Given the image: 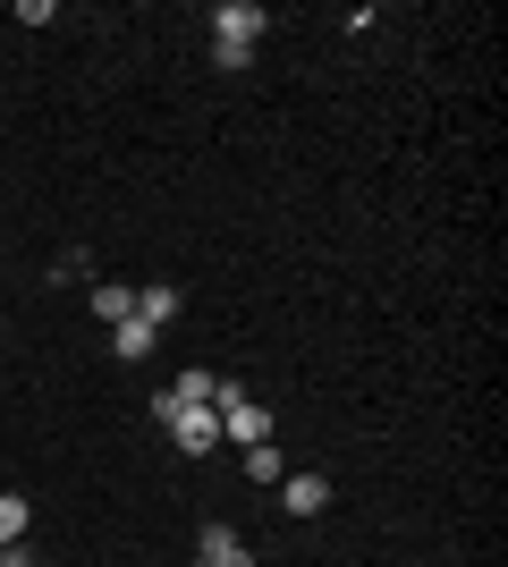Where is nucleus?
I'll return each instance as SVG.
<instances>
[{
  "instance_id": "obj_10",
  "label": "nucleus",
  "mask_w": 508,
  "mask_h": 567,
  "mask_svg": "<svg viewBox=\"0 0 508 567\" xmlns=\"http://www.w3.org/2000/svg\"><path fill=\"white\" fill-rule=\"evenodd\" d=\"M111 348L136 364V355H153V331H145V322H120V331H111Z\"/></svg>"
},
{
  "instance_id": "obj_3",
  "label": "nucleus",
  "mask_w": 508,
  "mask_h": 567,
  "mask_svg": "<svg viewBox=\"0 0 508 567\" xmlns=\"http://www.w3.org/2000/svg\"><path fill=\"white\" fill-rule=\"evenodd\" d=\"M280 508H289V517H322V508H331V483H322V474H280Z\"/></svg>"
},
{
  "instance_id": "obj_12",
  "label": "nucleus",
  "mask_w": 508,
  "mask_h": 567,
  "mask_svg": "<svg viewBox=\"0 0 508 567\" xmlns=\"http://www.w3.org/2000/svg\"><path fill=\"white\" fill-rule=\"evenodd\" d=\"M212 69L238 76V69H255V51H246V43H212Z\"/></svg>"
},
{
  "instance_id": "obj_13",
  "label": "nucleus",
  "mask_w": 508,
  "mask_h": 567,
  "mask_svg": "<svg viewBox=\"0 0 508 567\" xmlns=\"http://www.w3.org/2000/svg\"><path fill=\"white\" fill-rule=\"evenodd\" d=\"M0 567H25V550H9V543H0Z\"/></svg>"
},
{
  "instance_id": "obj_14",
  "label": "nucleus",
  "mask_w": 508,
  "mask_h": 567,
  "mask_svg": "<svg viewBox=\"0 0 508 567\" xmlns=\"http://www.w3.org/2000/svg\"><path fill=\"white\" fill-rule=\"evenodd\" d=\"M25 567H43V559H25Z\"/></svg>"
},
{
  "instance_id": "obj_2",
  "label": "nucleus",
  "mask_w": 508,
  "mask_h": 567,
  "mask_svg": "<svg viewBox=\"0 0 508 567\" xmlns=\"http://www.w3.org/2000/svg\"><path fill=\"white\" fill-rule=\"evenodd\" d=\"M263 0H220V9H212V43H246V51H255V43H263Z\"/></svg>"
},
{
  "instance_id": "obj_1",
  "label": "nucleus",
  "mask_w": 508,
  "mask_h": 567,
  "mask_svg": "<svg viewBox=\"0 0 508 567\" xmlns=\"http://www.w3.org/2000/svg\"><path fill=\"white\" fill-rule=\"evenodd\" d=\"M153 424H162L187 457H212L220 450V415H212V406H169L162 390H153Z\"/></svg>"
},
{
  "instance_id": "obj_11",
  "label": "nucleus",
  "mask_w": 508,
  "mask_h": 567,
  "mask_svg": "<svg viewBox=\"0 0 508 567\" xmlns=\"http://www.w3.org/2000/svg\"><path fill=\"white\" fill-rule=\"evenodd\" d=\"M246 474H255V483H280V450H271V441H255V450H246Z\"/></svg>"
},
{
  "instance_id": "obj_9",
  "label": "nucleus",
  "mask_w": 508,
  "mask_h": 567,
  "mask_svg": "<svg viewBox=\"0 0 508 567\" xmlns=\"http://www.w3.org/2000/svg\"><path fill=\"white\" fill-rule=\"evenodd\" d=\"M25 525H34V508H25L18 492H0V543L18 550V543H25Z\"/></svg>"
},
{
  "instance_id": "obj_7",
  "label": "nucleus",
  "mask_w": 508,
  "mask_h": 567,
  "mask_svg": "<svg viewBox=\"0 0 508 567\" xmlns=\"http://www.w3.org/2000/svg\"><path fill=\"white\" fill-rule=\"evenodd\" d=\"M212 381H220V373H204V364H187V373L169 381L162 399H169V406H212Z\"/></svg>"
},
{
  "instance_id": "obj_4",
  "label": "nucleus",
  "mask_w": 508,
  "mask_h": 567,
  "mask_svg": "<svg viewBox=\"0 0 508 567\" xmlns=\"http://www.w3.org/2000/svg\"><path fill=\"white\" fill-rule=\"evenodd\" d=\"M220 441H238V450H255V441H271V406L238 399L229 415H220Z\"/></svg>"
},
{
  "instance_id": "obj_6",
  "label": "nucleus",
  "mask_w": 508,
  "mask_h": 567,
  "mask_svg": "<svg viewBox=\"0 0 508 567\" xmlns=\"http://www.w3.org/2000/svg\"><path fill=\"white\" fill-rule=\"evenodd\" d=\"M85 306H94L102 322L120 331V322H136V288H120V280H94V297H85Z\"/></svg>"
},
{
  "instance_id": "obj_8",
  "label": "nucleus",
  "mask_w": 508,
  "mask_h": 567,
  "mask_svg": "<svg viewBox=\"0 0 508 567\" xmlns=\"http://www.w3.org/2000/svg\"><path fill=\"white\" fill-rule=\"evenodd\" d=\"M169 313H178V288H136V322L145 331H162Z\"/></svg>"
},
{
  "instance_id": "obj_5",
  "label": "nucleus",
  "mask_w": 508,
  "mask_h": 567,
  "mask_svg": "<svg viewBox=\"0 0 508 567\" xmlns=\"http://www.w3.org/2000/svg\"><path fill=\"white\" fill-rule=\"evenodd\" d=\"M195 567H255V550H246L229 525H204V543H195Z\"/></svg>"
}]
</instances>
